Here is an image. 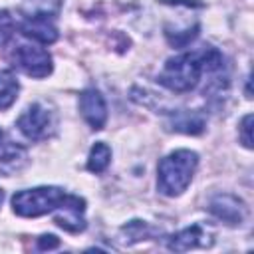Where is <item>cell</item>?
<instances>
[{
	"mask_svg": "<svg viewBox=\"0 0 254 254\" xmlns=\"http://www.w3.org/2000/svg\"><path fill=\"white\" fill-rule=\"evenodd\" d=\"M198 165V155L190 149H177L163 157L157 167V187L167 196H179L187 190Z\"/></svg>",
	"mask_w": 254,
	"mask_h": 254,
	"instance_id": "obj_1",
	"label": "cell"
},
{
	"mask_svg": "<svg viewBox=\"0 0 254 254\" xmlns=\"http://www.w3.org/2000/svg\"><path fill=\"white\" fill-rule=\"evenodd\" d=\"M204 73V58L200 52H185L171 60H167L165 67L157 75V81L177 93L190 91L196 87L200 75Z\"/></svg>",
	"mask_w": 254,
	"mask_h": 254,
	"instance_id": "obj_2",
	"label": "cell"
},
{
	"mask_svg": "<svg viewBox=\"0 0 254 254\" xmlns=\"http://www.w3.org/2000/svg\"><path fill=\"white\" fill-rule=\"evenodd\" d=\"M65 190L60 187H36L18 190L12 196V210L24 218H36L54 212L65 198Z\"/></svg>",
	"mask_w": 254,
	"mask_h": 254,
	"instance_id": "obj_3",
	"label": "cell"
},
{
	"mask_svg": "<svg viewBox=\"0 0 254 254\" xmlns=\"http://www.w3.org/2000/svg\"><path fill=\"white\" fill-rule=\"evenodd\" d=\"M16 127L20 133L30 139V141H44L48 139L54 129H56V117L54 113L42 105V103H32L16 121Z\"/></svg>",
	"mask_w": 254,
	"mask_h": 254,
	"instance_id": "obj_4",
	"label": "cell"
},
{
	"mask_svg": "<svg viewBox=\"0 0 254 254\" xmlns=\"http://www.w3.org/2000/svg\"><path fill=\"white\" fill-rule=\"evenodd\" d=\"M12 65L30 77H46L52 73V56L38 46H18L12 52Z\"/></svg>",
	"mask_w": 254,
	"mask_h": 254,
	"instance_id": "obj_5",
	"label": "cell"
},
{
	"mask_svg": "<svg viewBox=\"0 0 254 254\" xmlns=\"http://www.w3.org/2000/svg\"><path fill=\"white\" fill-rule=\"evenodd\" d=\"M56 212V224L71 234H77L85 230V200L77 194H65L62 204L54 210Z\"/></svg>",
	"mask_w": 254,
	"mask_h": 254,
	"instance_id": "obj_6",
	"label": "cell"
},
{
	"mask_svg": "<svg viewBox=\"0 0 254 254\" xmlns=\"http://www.w3.org/2000/svg\"><path fill=\"white\" fill-rule=\"evenodd\" d=\"M79 111H81V117L87 121V125L95 131L103 129L105 127V121H107V105H105V99L103 95L89 87V89H83L81 95H79Z\"/></svg>",
	"mask_w": 254,
	"mask_h": 254,
	"instance_id": "obj_7",
	"label": "cell"
},
{
	"mask_svg": "<svg viewBox=\"0 0 254 254\" xmlns=\"http://www.w3.org/2000/svg\"><path fill=\"white\" fill-rule=\"evenodd\" d=\"M212 234L200 226V224H192V226H187L183 228L181 232L173 234L167 242L169 250H175V252H187V250H192V248H208L212 246Z\"/></svg>",
	"mask_w": 254,
	"mask_h": 254,
	"instance_id": "obj_8",
	"label": "cell"
},
{
	"mask_svg": "<svg viewBox=\"0 0 254 254\" xmlns=\"http://www.w3.org/2000/svg\"><path fill=\"white\" fill-rule=\"evenodd\" d=\"M208 210L226 224H240L246 218V206L234 194H216L208 202Z\"/></svg>",
	"mask_w": 254,
	"mask_h": 254,
	"instance_id": "obj_9",
	"label": "cell"
},
{
	"mask_svg": "<svg viewBox=\"0 0 254 254\" xmlns=\"http://www.w3.org/2000/svg\"><path fill=\"white\" fill-rule=\"evenodd\" d=\"M20 30L26 38L36 40L40 44H54L60 36L58 28L50 16H28Z\"/></svg>",
	"mask_w": 254,
	"mask_h": 254,
	"instance_id": "obj_10",
	"label": "cell"
},
{
	"mask_svg": "<svg viewBox=\"0 0 254 254\" xmlns=\"http://www.w3.org/2000/svg\"><path fill=\"white\" fill-rule=\"evenodd\" d=\"M28 163V153L24 147L16 145V143H10V145H4L2 151H0V173L4 177H10L18 171H22Z\"/></svg>",
	"mask_w": 254,
	"mask_h": 254,
	"instance_id": "obj_11",
	"label": "cell"
},
{
	"mask_svg": "<svg viewBox=\"0 0 254 254\" xmlns=\"http://www.w3.org/2000/svg\"><path fill=\"white\" fill-rule=\"evenodd\" d=\"M171 129L189 133V135H198L204 129V117L196 111H177L171 117Z\"/></svg>",
	"mask_w": 254,
	"mask_h": 254,
	"instance_id": "obj_12",
	"label": "cell"
},
{
	"mask_svg": "<svg viewBox=\"0 0 254 254\" xmlns=\"http://www.w3.org/2000/svg\"><path fill=\"white\" fill-rule=\"evenodd\" d=\"M20 91V83L16 79V75L10 69H2L0 71V109H8Z\"/></svg>",
	"mask_w": 254,
	"mask_h": 254,
	"instance_id": "obj_13",
	"label": "cell"
},
{
	"mask_svg": "<svg viewBox=\"0 0 254 254\" xmlns=\"http://www.w3.org/2000/svg\"><path fill=\"white\" fill-rule=\"evenodd\" d=\"M109 163H111V149H109V145H105L101 141L95 143L91 147V151H89V157H87V169L91 173L99 175V173H103L109 167Z\"/></svg>",
	"mask_w": 254,
	"mask_h": 254,
	"instance_id": "obj_14",
	"label": "cell"
},
{
	"mask_svg": "<svg viewBox=\"0 0 254 254\" xmlns=\"http://www.w3.org/2000/svg\"><path fill=\"white\" fill-rule=\"evenodd\" d=\"M64 0H24L28 16H58Z\"/></svg>",
	"mask_w": 254,
	"mask_h": 254,
	"instance_id": "obj_15",
	"label": "cell"
},
{
	"mask_svg": "<svg viewBox=\"0 0 254 254\" xmlns=\"http://www.w3.org/2000/svg\"><path fill=\"white\" fill-rule=\"evenodd\" d=\"M196 34H198V24H194L192 28L183 30V32H175V34L173 32H167V40L175 48H185L187 44H190L196 38Z\"/></svg>",
	"mask_w": 254,
	"mask_h": 254,
	"instance_id": "obj_16",
	"label": "cell"
},
{
	"mask_svg": "<svg viewBox=\"0 0 254 254\" xmlns=\"http://www.w3.org/2000/svg\"><path fill=\"white\" fill-rule=\"evenodd\" d=\"M123 232L131 238V242H135V240H145V238H149L151 228H149V224L143 222V220H131L127 226H123Z\"/></svg>",
	"mask_w": 254,
	"mask_h": 254,
	"instance_id": "obj_17",
	"label": "cell"
},
{
	"mask_svg": "<svg viewBox=\"0 0 254 254\" xmlns=\"http://www.w3.org/2000/svg\"><path fill=\"white\" fill-rule=\"evenodd\" d=\"M16 30V24H14V18L10 16L8 10H0V46H4L12 34Z\"/></svg>",
	"mask_w": 254,
	"mask_h": 254,
	"instance_id": "obj_18",
	"label": "cell"
},
{
	"mask_svg": "<svg viewBox=\"0 0 254 254\" xmlns=\"http://www.w3.org/2000/svg\"><path fill=\"white\" fill-rule=\"evenodd\" d=\"M238 135H240V141L246 149H252V113L244 115L240 125H238Z\"/></svg>",
	"mask_w": 254,
	"mask_h": 254,
	"instance_id": "obj_19",
	"label": "cell"
},
{
	"mask_svg": "<svg viewBox=\"0 0 254 254\" xmlns=\"http://www.w3.org/2000/svg\"><path fill=\"white\" fill-rule=\"evenodd\" d=\"M58 246H60V240L54 234H42L38 238V250H52V248H58Z\"/></svg>",
	"mask_w": 254,
	"mask_h": 254,
	"instance_id": "obj_20",
	"label": "cell"
},
{
	"mask_svg": "<svg viewBox=\"0 0 254 254\" xmlns=\"http://www.w3.org/2000/svg\"><path fill=\"white\" fill-rule=\"evenodd\" d=\"M2 198H4V192H2V189H0V204H2Z\"/></svg>",
	"mask_w": 254,
	"mask_h": 254,
	"instance_id": "obj_21",
	"label": "cell"
},
{
	"mask_svg": "<svg viewBox=\"0 0 254 254\" xmlns=\"http://www.w3.org/2000/svg\"><path fill=\"white\" fill-rule=\"evenodd\" d=\"M0 141H2V131H0Z\"/></svg>",
	"mask_w": 254,
	"mask_h": 254,
	"instance_id": "obj_22",
	"label": "cell"
}]
</instances>
